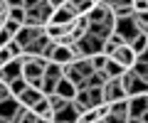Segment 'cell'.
I'll return each instance as SVG.
<instances>
[{
    "mask_svg": "<svg viewBox=\"0 0 148 123\" xmlns=\"http://www.w3.org/2000/svg\"><path fill=\"white\" fill-rule=\"evenodd\" d=\"M86 20H89V25H101V27H109V30H114V10H111L109 5H104L101 0H96L94 5H91V10L86 12Z\"/></svg>",
    "mask_w": 148,
    "mask_h": 123,
    "instance_id": "3",
    "label": "cell"
},
{
    "mask_svg": "<svg viewBox=\"0 0 148 123\" xmlns=\"http://www.w3.org/2000/svg\"><path fill=\"white\" fill-rule=\"evenodd\" d=\"M3 27H5V30H8L10 35H15L17 30H20V22H15V20H10V17H8V20L3 22Z\"/></svg>",
    "mask_w": 148,
    "mask_h": 123,
    "instance_id": "26",
    "label": "cell"
},
{
    "mask_svg": "<svg viewBox=\"0 0 148 123\" xmlns=\"http://www.w3.org/2000/svg\"><path fill=\"white\" fill-rule=\"evenodd\" d=\"M49 42H52V39H49L45 32H42V35H37L35 39H30V42H27L25 47H22V54H37V57H42Z\"/></svg>",
    "mask_w": 148,
    "mask_h": 123,
    "instance_id": "13",
    "label": "cell"
},
{
    "mask_svg": "<svg viewBox=\"0 0 148 123\" xmlns=\"http://www.w3.org/2000/svg\"><path fill=\"white\" fill-rule=\"evenodd\" d=\"M8 5L10 7H22V0H8Z\"/></svg>",
    "mask_w": 148,
    "mask_h": 123,
    "instance_id": "30",
    "label": "cell"
},
{
    "mask_svg": "<svg viewBox=\"0 0 148 123\" xmlns=\"http://www.w3.org/2000/svg\"><path fill=\"white\" fill-rule=\"evenodd\" d=\"M106 74V79H109V76H121V71H123V67L121 64H116V62H114V59H106V64H104V69H101Z\"/></svg>",
    "mask_w": 148,
    "mask_h": 123,
    "instance_id": "20",
    "label": "cell"
},
{
    "mask_svg": "<svg viewBox=\"0 0 148 123\" xmlns=\"http://www.w3.org/2000/svg\"><path fill=\"white\" fill-rule=\"evenodd\" d=\"M3 96H8V94H5V91H0V99H3Z\"/></svg>",
    "mask_w": 148,
    "mask_h": 123,
    "instance_id": "32",
    "label": "cell"
},
{
    "mask_svg": "<svg viewBox=\"0 0 148 123\" xmlns=\"http://www.w3.org/2000/svg\"><path fill=\"white\" fill-rule=\"evenodd\" d=\"M8 17L10 20H15V22H25V7H10V12H8Z\"/></svg>",
    "mask_w": 148,
    "mask_h": 123,
    "instance_id": "23",
    "label": "cell"
},
{
    "mask_svg": "<svg viewBox=\"0 0 148 123\" xmlns=\"http://www.w3.org/2000/svg\"><path fill=\"white\" fill-rule=\"evenodd\" d=\"M47 3H49V5H52V7H57V5H62L64 0H47Z\"/></svg>",
    "mask_w": 148,
    "mask_h": 123,
    "instance_id": "31",
    "label": "cell"
},
{
    "mask_svg": "<svg viewBox=\"0 0 148 123\" xmlns=\"http://www.w3.org/2000/svg\"><path fill=\"white\" fill-rule=\"evenodd\" d=\"M94 3H96V0H64V5H67L74 15H86Z\"/></svg>",
    "mask_w": 148,
    "mask_h": 123,
    "instance_id": "16",
    "label": "cell"
},
{
    "mask_svg": "<svg viewBox=\"0 0 148 123\" xmlns=\"http://www.w3.org/2000/svg\"><path fill=\"white\" fill-rule=\"evenodd\" d=\"M20 74H22V54L20 57H12L5 64H0V79L5 81V84L10 79H15V76H20Z\"/></svg>",
    "mask_w": 148,
    "mask_h": 123,
    "instance_id": "11",
    "label": "cell"
},
{
    "mask_svg": "<svg viewBox=\"0 0 148 123\" xmlns=\"http://www.w3.org/2000/svg\"><path fill=\"white\" fill-rule=\"evenodd\" d=\"M52 94H59L62 99H67V101H72V99H74V94H77V86H74L72 81H69L67 76L62 74V76L57 79V84H54V91H52Z\"/></svg>",
    "mask_w": 148,
    "mask_h": 123,
    "instance_id": "15",
    "label": "cell"
},
{
    "mask_svg": "<svg viewBox=\"0 0 148 123\" xmlns=\"http://www.w3.org/2000/svg\"><path fill=\"white\" fill-rule=\"evenodd\" d=\"M45 64L47 59L45 57H37V54H22V76L30 86L40 89L42 84V74H45Z\"/></svg>",
    "mask_w": 148,
    "mask_h": 123,
    "instance_id": "1",
    "label": "cell"
},
{
    "mask_svg": "<svg viewBox=\"0 0 148 123\" xmlns=\"http://www.w3.org/2000/svg\"><path fill=\"white\" fill-rule=\"evenodd\" d=\"M131 17L141 32H148V12H131Z\"/></svg>",
    "mask_w": 148,
    "mask_h": 123,
    "instance_id": "21",
    "label": "cell"
},
{
    "mask_svg": "<svg viewBox=\"0 0 148 123\" xmlns=\"http://www.w3.org/2000/svg\"><path fill=\"white\" fill-rule=\"evenodd\" d=\"M22 123H40V116H37L32 108H27L25 111V116H22Z\"/></svg>",
    "mask_w": 148,
    "mask_h": 123,
    "instance_id": "25",
    "label": "cell"
},
{
    "mask_svg": "<svg viewBox=\"0 0 148 123\" xmlns=\"http://www.w3.org/2000/svg\"><path fill=\"white\" fill-rule=\"evenodd\" d=\"M17 106H20V101H17L12 94H8V96L0 99V123H12V116H15Z\"/></svg>",
    "mask_w": 148,
    "mask_h": 123,
    "instance_id": "10",
    "label": "cell"
},
{
    "mask_svg": "<svg viewBox=\"0 0 148 123\" xmlns=\"http://www.w3.org/2000/svg\"><path fill=\"white\" fill-rule=\"evenodd\" d=\"M101 99H104L106 103L116 101V99H126V91H123L119 76H109V79L101 84Z\"/></svg>",
    "mask_w": 148,
    "mask_h": 123,
    "instance_id": "6",
    "label": "cell"
},
{
    "mask_svg": "<svg viewBox=\"0 0 148 123\" xmlns=\"http://www.w3.org/2000/svg\"><path fill=\"white\" fill-rule=\"evenodd\" d=\"M74 17H77V15H74V12L62 3V5H57V7L52 10V15H49V20H47V22H52V25H69Z\"/></svg>",
    "mask_w": 148,
    "mask_h": 123,
    "instance_id": "14",
    "label": "cell"
},
{
    "mask_svg": "<svg viewBox=\"0 0 148 123\" xmlns=\"http://www.w3.org/2000/svg\"><path fill=\"white\" fill-rule=\"evenodd\" d=\"M128 47L133 49L136 54H143V52H148V32H138L136 37L128 42Z\"/></svg>",
    "mask_w": 148,
    "mask_h": 123,
    "instance_id": "17",
    "label": "cell"
},
{
    "mask_svg": "<svg viewBox=\"0 0 148 123\" xmlns=\"http://www.w3.org/2000/svg\"><path fill=\"white\" fill-rule=\"evenodd\" d=\"M114 32L119 35V37L123 39V42H131L133 37H136L141 30L136 27V22H133V17L128 15V17H116L114 20Z\"/></svg>",
    "mask_w": 148,
    "mask_h": 123,
    "instance_id": "7",
    "label": "cell"
},
{
    "mask_svg": "<svg viewBox=\"0 0 148 123\" xmlns=\"http://www.w3.org/2000/svg\"><path fill=\"white\" fill-rule=\"evenodd\" d=\"M109 57L114 59L116 64H121L123 69H131V67H133V62H136V52H133V49L128 47V42H121L116 49H114V52L109 54Z\"/></svg>",
    "mask_w": 148,
    "mask_h": 123,
    "instance_id": "8",
    "label": "cell"
},
{
    "mask_svg": "<svg viewBox=\"0 0 148 123\" xmlns=\"http://www.w3.org/2000/svg\"><path fill=\"white\" fill-rule=\"evenodd\" d=\"M8 12H10L8 0H0V22H5V20H8Z\"/></svg>",
    "mask_w": 148,
    "mask_h": 123,
    "instance_id": "27",
    "label": "cell"
},
{
    "mask_svg": "<svg viewBox=\"0 0 148 123\" xmlns=\"http://www.w3.org/2000/svg\"><path fill=\"white\" fill-rule=\"evenodd\" d=\"M148 111V94H136L126 96V121L131 123H143Z\"/></svg>",
    "mask_w": 148,
    "mask_h": 123,
    "instance_id": "2",
    "label": "cell"
},
{
    "mask_svg": "<svg viewBox=\"0 0 148 123\" xmlns=\"http://www.w3.org/2000/svg\"><path fill=\"white\" fill-rule=\"evenodd\" d=\"M47 101H49V106H52V111H57V108H62L64 103H67V99H62L59 94H47Z\"/></svg>",
    "mask_w": 148,
    "mask_h": 123,
    "instance_id": "22",
    "label": "cell"
},
{
    "mask_svg": "<svg viewBox=\"0 0 148 123\" xmlns=\"http://www.w3.org/2000/svg\"><path fill=\"white\" fill-rule=\"evenodd\" d=\"M10 39H12V35L8 32V30H5V27H3V25H0V47H3V44H8V42H10Z\"/></svg>",
    "mask_w": 148,
    "mask_h": 123,
    "instance_id": "28",
    "label": "cell"
},
{
    "mask_svg": "<svg viewBox=\"0 0 148 123\" xmlns=\"http://www.w3.org/2000/svg\"><path fill=\"white\" fill-rule=\"evenodd\" d=\"M52 121H54V123H69V121H79V111L74 108V103H72V101H67L62 108L52 111Z\"/></svg>",
    "mask_w": 148,
    "mask_h": 123,
    "instance_id": "12",
    "label": "cell"
},
{
    "mask_svg": "<svg viewBox=\"0 0 148 123\" xmlns=\"http://www.w3.org/2000/svg\"><path fill=\"white\" fill-rule=\"evenodd\" d=\"M0 25H3V22H0Z\"/></svg>",
    "mask_w": 148,
    "mask_h": 123,
    "instance_id": "33",
    "label": "cell"
},
{
    "mask_svg": "<svg viewBox=\"0 0 148 123\" xmlns=\"http://www.w3.org/2000/svg\"><path fill=\"white\" fill-rule=\"evenodd\" d=\"M64 74V67L57 64V62H52V59H47V64H45V74L42 76H49V79H59V76Z\"/></svg>",
    "mask_w": 148,
    "mask_h": 123,
    "instance_id": "18",
    "label": "cell"
},
{
    "mask_svg": "<svg viewBox=\"0 0 148 123\" xmlns=\"http://www.w3.org/2000/svg\"><path fill=\"white\" fill-rule=\"evenodd\" d=\"M45 59H52V62H57V64H69L77 54H74V49H72V44H62V42H49L47 44V49H45V54H42Z\"/></svg>",
    "mask_w": 148,
    "mask_h": 123,
    "instance_id": "4",
    "label": "cell"
},
{
    "mask_svg": "<svg viewBox=\"0 0 148 123\" xmlns=\"http://www.w3.org/2000/svg\"><path fill=\"white\" fill-rule=\"evenodd\" d=\"M119 79H121V86H123V91H126V96H136V94H146L148 91V79L136 76L131 69H123Z\"/></svg>",
    "mask_w": 148,
    "mask_h": 123,
    "instance_id": "5",
    "label": "cell"
},
{
    "mask_svg": "<svg viewBox=\"0 0 148 123\" xmlns=\"http://www.w3.org/2000/svg\"><path fill=\"white\" fill-rule=\"evenodd\" d=\"M104 123H126V99H116L109 103V113Z\"/></svg>",
    "mask_w": 148,
    "mask_h": 123,
    "instance_id": "9",
    "label": "cell"
},
{
    "mask_svg": "<svg viewBox=\"0 0 148 123\" xmlns=\"http://www.w3.org/2000/svg\"><path fill=\"white\" fill-rule=\"evenodd\" d=\"M37 3H42V0H22V7H32V5H37Z\"/></svg>",
    "mask_w": 148,
    "mask_h": 123,
    "instance_id": "29",
    "label": "cell"
},
{
    "mask_svg": "<svg viewBox=\"0 0 148 123\" xmlns=\"http://www.w3.org/2000/svg\"><path fill=\"white\" fill-rule=\"evenodd\" d=\"M133 12H148V0H131Z\"/></svg>",
    "mask_w": 148,
    "mask_h": 123,
    "instance_id": "24",
    "label": "cell"
},
{
    "mask_svg": "<svg viewBox=\"0 0 148 123\" xmlns=\"http://www.w3.org/2000/svg\"><path fill=\"white\" fill-rule=\"evenodd\" d=\"M25 86H27V81H25V76H15V79H10V81H8V91H10V94H12V96H20V91L22 89H25Z\"/></svg>",
    "mask_w": 148,
    "mask_h": 123,
    "instance_id": "19",
    "label": "cell"
}]
</instances>
